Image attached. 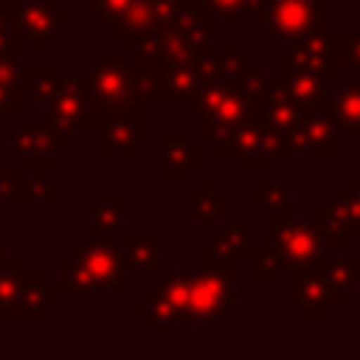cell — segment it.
I'll list each match as a JSON object with an SVG mask.
<instances>
[{
  "label": "cell",
  "mask_w": 360,
  "mask_h": 360,
  "mask_svg": "<svg viewBox=\"0 0 360 360\" xmlns=\"http://www.w3.org/2000/svg\"><path fill=\"white\" fill-rule=\"evenodd\" d=\"M183 107H186V115L197 121L202 143H214V141L228 138L242 121H248L253 115L250 101L242 93V87L228 84V82L200 84V90Z\"/></svg>",
  "instance_id": "obj_6"
},
{
  "label": "cell",
  "mask_w": 360,
  "mask_h": 360,
  "mask_svg": "<svg viewBox=\"0 0 360 360\" xmlns=\"http://www.w3.org/2000/svg\"><path fill=\"white\" fill-rule=\"evenodd\" d=\"M245 14L262 17V37L267 42H290L329 25L326 0H248Z\"/></svg>",
  "instance_id": "obj_7"
},
{
  "label": "cell",
  "mask_w": 360,
  "mask_h": 360,
  "mask_svg": "<svg viewBox=\"0 0 360 360\" xmlns=\"http://www.w3.org/2000/svg\"><path fill=\"white\" fill-rule=\"evenodd\" d=\"M205 6H208V11L217 17V20H222L228 28H236L239 25V20H242V14H245V6H248V0H202Z\"/></svg>",
  "instance_id": "obj_38"
},
{
  "label": "cell",
  "mask_w": 360,
  "mask_h": 360,
  "mask_svg": "<svg viewBox=\"0 0 360 360\" xmlns=\"http://www.w3.org/2000/svg\"><path fill=\"white\" fill-rule=\"evenodd\" d=\"M211 62H214V82H228V84H239L242 76L248 73V68L253 65V56L239 48L236 39H228L222 51L214 48L211 53Z\"/></svg>",
  "instance_id": "obj_28"
},
{
  "label": "cell",
  "mask_w": 360,
  "mask_h": 360,
  "mask_svg": "<svg viewBox=\"0 0 360 360\" xmlns=\"http://www.w3.org/2000/svg\"><path fill=\"white\" fill-rule=\"evenodd\" d=\"M135 318L146 326L149 335H172L177 329L174 312L166 307V301L160 295H155L149 290L143 295H138V301H135Z\"/></svg>",
  "instance_id": "obj_27"
},
{
  "label": "cell",
  "mask_w": 360,
  "mask_h": 360,
  "mask_svg": "<svg viewBox=\"0 0 360 360\" xmlns=\"http://www.w3.org/2000/svg\"><path fill=\"white\" fill-rule=\"evenodd\" d=\"M20 34L8 17V3H0V59H20Z\"/></svg>",
  "instance_id": "obj_37"
},
{
  "label": "cell",
  "mask_w": 360,
  "mask_h": 360,
  "mask_svg": "<svg viewBox=\"0 0 360 360\" xmlns=\"http://www.w3.org/2000/svg\"><path fill=\"white\" fill-rule=\"evenodd\" d=\"M124 256L121 245H112V236L84 239L73 245L68 256L56 264V284L62 295H98L107 292L112 298L124 295Z\"/></svg>",
  "instance_id": "obj_3"
},
{
  "label": "cell",
  "mask_w": 360,
  "mask_h": 360,
  "mask_svg": "<svg viewBox=\"0 0 360 360\" xmlns=\"http://www.w3.org/2000/svg\"><path fill=\"white\" fill-rule=\"evenodd\" d=\"M59 70L56 65H37V68H25L22 65V90L31 93L34 104H48L56 84H59Z\"/></svg>",
  "instance_id": "obj_32"
},
{
  "label": "cell",
  "mask_w": 360,
  "mask_h": 360,
  "mask_svg": "<svg viewBox=\"0 0 360 360\" xmlns=\"http://www.w3.org/2000/svg\"><path fill=\"white\" fill-rule=\"evenodd\" d=\"M236 281L239 262L200 264V270H191L180 323H222L228 312L239 309Z\"/></svg>",
  "instance_id": "obj_5"
},
{
  "label": "cell",
  "mask_w": 360,
  "mask_h": 360,
  "mask_svg": "<svg viewBox=\"0 0 360 360\" xmlns=\"http://www.w3.org/2000/svg\"><path fill=\"white\" fill-rule=\"evenodd\" d=\"M48 107V121L56 129L62 143H70L82 129H87V96H84V79L62 76Z\"/></svg>",
  "instance_id": "obj_16"
},
{
  "label": "cell",
  "mask_w": 360,
  "mask_h": 360,
  "mask_svg": "<svg viewBox=\"0 0 360 360\" xmlns=\"http://www.w3.org/2000/svg\"><path fill=\"white\" fill-rule=\"evenodd\" d=\"M287 304L304 323H326L329 315L343 307V295L329 284L323 264H315L287 273Z\"/></svg>",
  "instance_id": "obj_10"
},
{
  "label": "cell",
  "mask_w": 360,
  "mask_h": 360,
  "mask_svg": "<svg viewBox=\"0 0 360 360\" xmlns=\"http://www.w3.org/2000/svg\"><path fill=\"white\" fill-rule=\"evenodd\" d=\"M149 141V104H138L104 118L96 127L98 155H135Z\"/></svg>",
  "instance_id": "obj_13"
},
{
  "label": "cell",
  "mask_w": 360,
  "mask_h": 360,
  "mask_svg": "<svg viewBox=\"0 0 360 360\" xmlns=\"http://www.w3.org/2000/svg\"><path fill=\"white\" fill-rule=\"evenodd\" d=\"M248 262H250V281L253 284H276L278 281L281 264H278V259H276V253H273L270 245H264V242L262 245H253Z\"/></svg>",
  "instance_id": "obj_34"
},
{
  "label": "cell",
  "mask_w": 360,
  "mask_h": 360,
  "mask_svg": "<svg viewBox=\"0 0 360 360\" xmlns=\"http://www.w3.org/2000/svg\"><path fill=\"white\" fill-rule=\"evenodd\" d=\"M160 231H121V256L124 267L132 273H158L160 270Z\"/></svg>",
  "instance_id": "obj_24"
},
{
  "label": "cell",
  "mask_w": 360,
  "mask_h": 360,
  "mask_svg": "<svg viewBox=\"0 0 360 360\" xmlns=\"http://www.w3.org/2000/svg\"><path fill=\"white\" fill-rule=\"evenodd\" d=\"M335 42H338V56L343 70H352V76L360 79V28L352 25H332Z\"/></svg>",
  "instance_id": "obj_35"
},
{
  "label": "cell",
  "mask_w": 360,
  "mask_h": 360,
  "mask_svg": "<svg viewBox=\"0 0 360 360\" xmlns=\"http://www.w3.org/2000/svg\"><path fill=\"white\" fill-rule=\"evenodd\" d=\"M200 84H205L197 59H177L158 65V98L155 104H186Z\"/></svg>",
  "instance_id": "obj_21"
},
{
  "label": "cell",
  "mask_w": 360,
  "mask_h": 360,
  "mask_svg": "<svg viewBox=\"0 0 360 360\" xmlns=\"http://www.w3.org/2000/svg\"><path fill=\"white\" fill-rule=\"evenodd\" d=\"M200 163V141H191L186 129L166 127L160 132V180L183 183Z\"/></svg>",
  "instance_id": "obj_19"
},
{
  "label": "cell",
  "mask_w": 360,
  "mask_h": 360,
  "mask_svg": "<svg viewBox=\"0 0 360 360\" xmlns=\"http://www.w3.org/2000/svg\"><path fill=\"white\" fill-rule=\"evenodd\" d=\"M124 51H104L84 70L87 96V129L129 107L155 104L158 98V65H127Z\"/></svg>",
  "instance_id": "obj_1"
},
{
  "label": "cell",
  "mask_w": 360,
  "mask_h": 360,
  "mask_svg": "<svg viewBox=\"0 0 360 360\" xmlns=\"http://www.w3.org/2000/svg\"><path fill=\"white\" fill-rule=\"evenodd\" d=\"M315 225L329 248H352L360 236V180H343L315 208Z\"/></svg>",
  "instance_id": "obj_11"
},
{
  "label": "cell",
  "mask_w": 360,
  "mask_h": 360,
  "mask_svg": "<svg viewBox=\"0 0 360 360\" xmlns=\"http://www.w3.org/2000/svg\"><path fill=\"white\" fill-rule=\"evenodd\" d=\"M329 112L343 132L360 127V79H338V87L329 90Z\"/></svg>",
  "instance_id": "obj_26"
},
{
  "label": "cell",
  "mask_w": 360,
  "mask_h": 360,
  "mask_svg": "<svg viewBox=\"0 0 360 360\" xmlns=\"http://www.w3.org/2000/svg\"><path fill=\"white\" fill-rule=\"evenodd\" d=\"M22 65L20 59H0V115H20Z\"/></svg>",
  "instance_id": "obj_30"
},
{
  "label": "cell",
  "mask_w": 360,
  "mask_h": 360,
  "mask_svg": "<svg viewBox=\"0 0 360 360\" xmlns=\"http://www.w3.org/2000/svg\"><path fill=\"white\" fill-rule=\"evenodd\" d=\"M214 14L200 0L180 3L166 22L121 42V51L141 65H160L177 59H197L214 48Z\"/></svg>",
  "instance_id": "obj_2"
},
{
  "label": "cell",
  "mask_w": 360,
  "mask_h": 360,
  "mask_svg": "<svg viewBox=\"0 0 360 360\" xmlns=\"http://www.w3.org/2000/svg\"><path fill=\"white\" fill-rule=\"evenodd\" d=\"M253 250V222L250 217H225L222 231L211 233V242L200 248V264L242 262Z\"/></svg>",
  "instance_id": "obj_18"
},
{
  "label": "cell",
  "mask_w": 360,
  "mask_h": 360,
  "mask_svg": "<svg viewBox=\"0 0 360 360\" xmlns=\"http://www.w3.org/2000/svg\"><path fill=\"white\" fill-rule=\"evenodd\" d=\"M225 217H228V194L217 191L214 180H200V186L186 194V219L197 222L202 233H214V225L225 222Z\"/></svg>",
  "instance_id": "obj_23"
},
{
  "label": "cell",
  "mask_w": 360,
  "mask_h": 360,
  "mask_svg": "<svg viewBox=\"0 0 360 360\" xmlns=\"http://www.w3.org/2000/svg\"><path fill=\"white\" fill-rule=\"evenodd\" d=\"M127 6H129V0H84V11L96 20L98 28H107V31L121 20Z\"/></svg>",
  "instance_id": "obj_36"
},
{
  "label": "cell",
  "mask_w": 360,
  "mask_h": 360,
  "mask_svg": "<svg viewBox=\"0 0 360 360\" xmlns=\"http://www.w3.org/2000/svg\"><path fill=\"white\" fill-rule=\"evenodd\" d=\"M59 146L62 141L56 129L42 115H25L11 138V152L20 158V163L42 172L59 166Z\"/></svg>",
  "instance_id": "obj_14"
},
{
  "label": "cell",
  "mask_w": 360,
  "mask_h": 360,
  "mask_svg": "<svg viewBox=\"0 0 360 360\" xmlns=\"http://www.w3.org/2000/svg\"><path fill=\"white\" fill-rule=\"evenodd\" d=\"M248 194H250V205L256 208H290L292 202V188L276 180H253Z\"/></svg>",
  "instance_id": "obj_33"
},
{
  "label": "cell",
  "mask_w": 360,
  "mask_h": 360,
  "mask_svg": "<svg viewBox=\"0 0 360 360\" xmlns=\"http://www.w3.org/2000/svg\"><path fill=\"white\" fill-rule=\"evenodd\" d=\"M262 242L273 248L281 270L315 267L326 262V239L315 219L292 217L290 208H262Z\"/></svg>",
  "instance_id": "obj_4"
},
{
  "label": "cell",
  "mask_w": 360,
  "mask_h": 360,
  "mask_svg": "<svg viewBox=\"0 0 360 360\" xmlns=\"http://www.w3.org/2000/svg\"><path fill=\"white\" fill-rule=\"evenodd\" d=\"M22 278H25V270L20 264L17 256H11L3 245H0V321L8 318L17 295H20V287H22Z\"/></svg>",
  "instance_id": "obj_29"
},
{
  "label": "cell",
  "mask_w": 360,
  "mask_h": 360,
  "mask_svg": "<svg viewBox=\"0 0 360 360\" xmlns=\"http://www.w3.org/2000/svg\"><path fill=\"white\" fill-rule=\"evenodd\" d=\"M352 141H354V143H360V127H357V129H352Z\"/></svg>",
  "instance_id": "obj_40"
},
{
  "label": "cell",
  "mask_w": 360,
  "mask_h": 360,
  "mask_svg": "<svg viewBox=\"0 0 360 360\" xmlns=\"http://www.w3.org/2000/svg\"><path fill=\"white\" fill-rule=\"evenodd\" d=\"M124 231V194L101 191L96 202L84 208V239L112 236Z\"/></svg>",
  "instance_id": "obj_25"
},
{
  "label": "cell",
  "mask_w": 360,
  "mask_h": 360,
  "mask_svg": "<svg viewBox=\"0 0 360 360\" xmlns=\"http://www.w3.org/2000/svg\"><path fill=\"white\" fill-rule=\"evenodd\" d=\"M217 158H236L239 169H276L281 155V138L256 115L242 121L228 138L211 143Z\"/></svg>",
  "instance_id": "obj_9"
},
{
  "label": "cell",
  "mask_w": 360,
  "mask_h": 360,
  "mask_svg": "<svg viewBox=\"0 0 360 360\" xmlns=\"http://www.w3.org/2000/svg\"><path fill=\"white\" fill-rule=\"evenodd\" d=\"M8 17L22 42H31L42 53L62 28L73 25V17L59 8L56 0H14L8 3Z\"/></svg>",
  "instance_id": "obj_12"
},
{
  "label": "cell",
  "mask_w": 360,
  "mask_h": 360,
  "mask_svg": "<svg viewBox=\"0 0 360 360\" xmlns=\"http://www.w3.org/2000/svg\"><path fill=\"white\" fill-rule=\"evenodd\" d=\"M301 129H304L307 152H312V155H340V149H343V129L332 118L329 104L307 110Z\"/></svg>",
  "instance_id": "obj_22"
},
{
  "label": "cell",
  "mask_w": 360,
  "mask_h": 360,
  "mask_svg": "<svg viewBox=\"0 0 360 360\" xmlns=\"http://www.w3.org/2000/svg\"><path fill=\"white\" fill-rule=\"evenodd\" d=\"M59 205V183L48 180L42 169L0 166V205Z\"/></svg>",
  "instance_id": "obj_15"
},
{
  "label": "cell",
  "mask_w": 360,
  "mask_h": 360,
  "mask_svg": "<svg viewBox=\"0 0 360 360\" xmlns=\"http://www.w3.org/2000/svg\"><path fill=\"white\" fill-rule=\"evenodd\" d=\"M287 56L321 76H326L329 82H338L343 76V65L338 56V42H335V31L332 25L307 31L295 39L287 42Z\"/></svg>",
  "instance_id": "obj_17"
},
{
  "label": "cell",
  "mask_w": 360,
  "mask_h": 360,
  "mask_svg": "<svg viewBox=\"0 0 360 360\" xmlns=\"http://www.w3.org/2000/svg\"><path fill=\"white\" fill-rule=\"evenodd\" d=\"M276 76L287 84V90L292 93V98L304 107V110H312V107H323L329 101V79L292 62L287 56V51H281L276 56Z\"/></svg>",
  "instance_id": "obj_20"
},
{
  "label": "cell",
  "mask_w": 360,
  "mask_h": 360,
  "mask_svg": "<svg viewBox=\"0 0 360 360\" xmlns=\"http://www.w3.org/2000/svg\"><path fill=\"white\" fill-rule=\"evenodd\" d=\"M253 115L259 121H264L278 138H281V155L292 158V155H307V143H304V107L292 98V93L287 90V84L273 76L267 82V90L259 101L250 104Z\"/></svg>",
  "instance_id": "obj_8"
},
{
  "label": "cell",
  "mask_w": 360,
  "mask_h": 360,
  "mask_svg": "<svg viewBox=\"0 0 360 360\" xmlns=\"http://www.w3.org/2000/svg\"><path fill=\"white\" fill-rule=\"evenodd\" d=\"M267 82H270L267 70H264L262 65H250V68H248V73L242 76L239 87H242V93L248 96V101L253 104V101H259V98L264 96V90H267Z\"/></svg>",
  "instance_id": "obj_39"
},
{
  "label": "cell",
  "mask_w": 360,
  "mask_h": 360,
  "mask_svg": "<svg viewBox=\"0 0 360 360\" xmlns=\"http://www.w3.org/2000/svg\"><path fill=\"white\" fill-rule=\"evenodd\" d=\"M323 270H326V278L329 284L343 295H354V290L360 287V256H335L323 262Z\"/></svg>",
  "instance_id": "obj_31"
}]
</instances>
